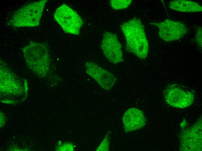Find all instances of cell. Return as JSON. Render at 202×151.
Masks as SVG:
<instances>
[{
	"label": "cell",
	"mask_w": 202,
	"mask_h": 151,
	"mask_svg": "<svg viewBox=\"0 0 202 151\" xmlns=\"http://www.w3.org/2000/svg\"><path fill=\"white\" fill-rule=\"evenodd\" d=\"M120 28L125 39L127 50L140 59H145L148 54L149 46L141 21L134 18L123 23Z\"/></svg>",
	"instance_id": "6da1fadb"
},
{
	"label": "cell",
	"mask_w": 202,
	"mask_h": 151,
	"mask_svg": "<svg viewBox=\"0 0 202 151\" xmlns=\"http://www.w3.org/2000/svg\"><path fill=\"white\" fill-rule=\"evenodd\" d=\"M47 0H42L26 4L16 11L8 25L15 27L39 26Z\"/></svg>",
	"instance_id": "7a4b0ae2"
},
{
	"label": "cell",
	"mask_w": 202,
	"mask_h": 151,
	"mask_svg": "<svg viewBox=\"0 0 202 151\" xmlns=\"http://www.w3.org/2000/svg\"><path fill=\"white\" fill-rule=\"evenodd\" d=\"M54 17L64 32L78 35L83 24L78 13L66 4H63L56 10Z\"/></svg>",
	"instance_id": "3957f363"
},
{
	"label": "cell",
	"mask_w": 202,
	"mask_h": 151,
	"mask_svg": "<svg viewBox=\"0 0 202 151\" xmlns=\"http://www.w3.org/2000/svg\"><path fill=\"white\" fill-rule=\"evenodd\" d=\"M163 95L167 103L178 108L190 106L194 100V94L191 90L176 84L168 85L164 90Z\"/></svg>",
	"instance_id": "277c9868"
},
{
	"label": "cell",
	"mask_w": 202,
	"mask_h": 151,
	"mask_svg": "<svg viewBox=\"0 0 202 151\" xmlns=\"http://www.w3.org/2000/svg\"><path fill=\"white\" fill-rule=\"evenodd\" d=\"M23 51L26 61L29 65L46 67L50 64V54L45 43L31 41Z\"/></svg>",
	"instance_id": "5b68a950"
},
{
	"label": "cell",
	"mask_w": 202,
	"mask_h": 151,
	"mask_svg": "<svg viewBox=\"0 0 202 151\" xmlns=\"http://www.w3.org/2000/svg\"><path fill=\"white\" fill-rule=\"evenodd\" d=\"M151 24L158 28L159 37L166 42L178 40L183 38L188 31L187 26L182 23L168 19L160 22Z\"/></svg>",
	"instance_id": "8992f818"
},
{
	"label": "cell",
	"mask_w": 202,
	"mask_h": 151,
	"mask_svg": "<svg viewBox=\"0 0 202 151\" xmlns=\"http://www.w3.org/2000/svg\"><path fill=\"white\" fill-rule=\"evenodd\" d=\"M100 47L104 55L111 63L116 64L123 61L122 45L115 34L104 32Z\"/></svg>",
	"instance_id": "52a82bcc"
},
{
	"label": "cell",
	"mask_w": 202,
	"mask_h": 151,
	"mask_svg": "<svg viewBox=\"0 0 202 151\" xmlns=\"http://www.w3.org/2000/svg\"><path fill=\"white\" fill-rule=\"evenodd\" d=\"M87 74L93 78L104 90H109L114 85L116 78L111 72L92 62L85 64Z\"/></svg>",
	"instance_id": "ba28073f"
},
{
	"label": "cell",
	"mask_w": 202,
	"mask_h": 151,
	"mask_svg": "<svg viewBox=\"0 0 202 151\" xmlns=\"http://www.w3.org/2000/svg\"><path fill=\"white\" fill-rule=\"evenodd\" d=\"M122 119L126 132L140 129L146 124V119L143 113L135 108L128 109L124 114Z\"/></svg>",
	"instance_id": "9c48e42d"
},
{
	"label": "cell",
	"mask_w": 202,
	"mask_h": 151,
	"mask_svg": "<svg viewBox=\"0 0 202 151\" xmlns=\"http://www.w3.org/2000/svg\"><path fill=\"white\" fill-rule=\"evenodd\" d=\"M199 125H194L191 128L185 131L184 135H182L181 145L182 148H187L186 150H201V123Z\"/></svg>",
	"instance_id": "30bf717a"
},
{
	"label": "cell",
	"mask_w": 202,
	"mask_h": 151,
	"mask_svg": "<svg viewBox=\"0 0 202 151\" xmlns=\"http://www.w3.org/2000/svg\"><path fill=\"white\" fill-rule=\"evenodd\" d=\"M169 8L172 10L182 12H195L202 11V7L195 2L184 0L171 1Z\"/></svg>",
	"instance_id": "8fae6325"
},
{
	"label": "cell",
	"mask_w": 202,
	"mask_h": 151,
	"mask_svg": "<svg viewBox=\"0 0 202 151\" xmlns=\"http://www.w3.org/2000/svg\"><path fill=\"white\" fill-rule=\"evenodd\" d=\"M131 0H111L110 4L111 8L115 10L125 9L129 6L131 2Z\"/></svg>",
	"instance_id": "7c38bea8"
},
{
	"label": "cell",
	"mask_w": 202,
	"mask_h": 151,
	"mask_svg": "<svg viewBox=\"0 0 202 151\" xmlns=\"http://www.w3.org/2000/svg\"><path fill=\"white\" fill-rule=\"evenodd\" d=\"M109 137L107 134L96 151H109Z\"/></svg>",
	"instance_id": "4fadbf2b"
},
{
	"label": "cell",
	"mask_w": 202,
	"mask_h": 151,
	"mask_svg": "<svg viewBox=\"0 0 202 151\" xmlns=\"http://www.w3.org/2000/svg\"><path fill=\"white\" fill-rule=\"evenodd\" d=\"M195 39L196 42L201 47H202V28H198L196 30Z\"/></svg>",
	"instance_id": "5bb4252c"
}]
</instances>
